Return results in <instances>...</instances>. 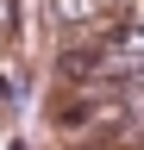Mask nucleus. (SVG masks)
Listing matches in <instances>:
<instances>
[{"label": "nucleus", "instance_id": "f257e3e1", "mask_svg": "<svg viewBox=\"0 0 144 150\" xmlns=\"http://www.w3.org/2000/svg\"><path fill=\"white\" fill-rule=\"evenodd\" d=\"M88 69H106V56L100 50H63L57 56V75H63V81H88Z\"/></svg>", "mask_w": 144, "mask_h": 150}, {"label": "nucleus", "instance_id": "f03ea898", "mask_svg": "<svg viewBox=\"0 0 144 150\" xmlns=\"http://www.w3.org/2000/svg\"><path fill=\"white\" fill-rule=\"evenodd\" d=\"M94 6H100V0H50V13H57V19H88Z\"/></svg>", "mask_w": 144, "mask_h": 150}, {"label": "nucleus", "instance_id": "7ed1b4c3", "mask_svg": "<svg viewBox=\"0 0 144 150\" xmlns=\"http://www.w3.org/2000/svg\"><path fill=\"white\" fill-rule=\"evenodd\" d=\"M138 150H144V144H138Z\"/></svg>", "mask_w": 144, "mask_h": 150}]
</instances>
